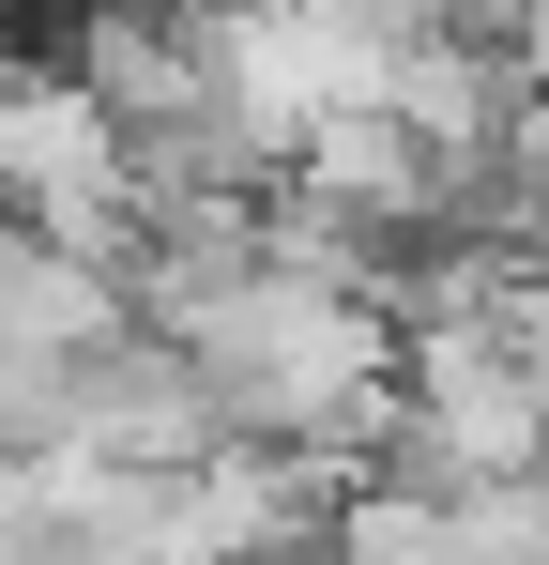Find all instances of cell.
Returning <instances> with one entry per match:
<instances>
[{
	"mask_svg": "<svg viewBox=\"0 0 549 565\" xmlns=\"http://www.w3.org/2000/svg\"><path fill=\"white\" fill-rule=\"evenodd\" d=\"M138 337L198 382L214 444H290V459H321V473H366L381 428H397V321L366 290L274 260V245L245 276H214L198 306L138 321Z\"/></svg>",
	"mask_w": 549,
	"mask_h": 565,
	"instance_id": "6da1fadb",
	"label": "cell"
},
{
	"mask_svg": "<svg viewBox=\"0 0 549 565\" xmlns=\"http://www.w3.org/2000/svg\"><path fill=\"white\" fill-rule=\"evenodd\" d=\"M107 337H138L122 321V276L0 230V382H46V367H77V352H107Z\"/></svg>",
	"mask_w": 549,
	"mask_h": 565,
	"instance_id": "7a4b0ae2",
	"label": "cell"
},
{
	"mask_svg": "<svg viewBox=\"0 0 549 565\" xmlns=\"http://www.w3.org/2000/svg\"><path fill=\"white\" fill-rule=\"evenodd\" d=\"M31 535H46V473H31V459H0V565L31 551Z\"/></svg>",
	"mask_w": 549,
	"mask_h": 565,
	"instance_id": "3957f363",
	"label": "cell"
},
{
	"mask_svg": "<svg viewBox=\"0 0 549 565\" xmlns=\"http://www.w3.org/2000/svg\"><path fill=\"white\" fill-rule=\"evenodd\" d=\"M92 0H0V31H77Z\"/></svg>",
	"mask_w": 549,
	"mask_h": 565,
	"instance_id": "277c9868",
	"label": "cell"
},
{
	"mask_svg": "<svg viewBox=\"0 0 549 565\" xmlns=\"http://www.w3.org/2000/svg\"><path fill=\"white\" fill-rule=\"evenodd\" d=\"M535 276H549V245H535Z\"/></svg>",
	"mask_w": 549,
	"mask_h": 565,
	"instance_id": "5b68a950",
	"label": "cell"
}]
</instances>
